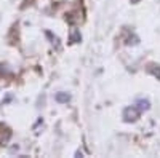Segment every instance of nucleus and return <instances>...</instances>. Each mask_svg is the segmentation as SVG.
Instances as JSON below:
<instances>
[{
	"label": "nucleus",
	"instance_id": "1",
	"mask_svg": "<svg viewBox=\"0 0 160 158\" xmlns=\"http://www.w3.org/2000/svg\"><path fill=\"white\" fill-rule=\"evenodd\" d=\"M141 117V110L138 109V105H128V107H125L123 110V120L127 123H135L138 122V118Z\"/></svg>",
	"mask_w": 160,
	"mask_h": 158
},
{
	"label": "nucleus",
	"instance_id": "2",
	"mask_svg": "<svg viewBox=\"0 0 160 158\" xmlns=\"http://www.w3.org/2000/svg\"><path fill=\"white\" fill-rule=\"evenodd\" d=\"M55 99H56L58 102H68V101L71 99V96H69L68 93H62V91H61V93H58V94L55 96Z\"/></svg>",
	"mask_w": 160,
	"mask_h": 158
},
{
	"label": "nucleus",
	"instance_id": "3",
	"mask_svg": "<svg viewBox=\"0 0 160 158\" xmlns=\"http://www.w3.org/2000/svg\"><path fill=\"white\" fill-rule=\"evenodd\" d=\"M139 2V0H131V3H138Z\"/></svg>",
	"mask_w": 160,
	"mask_h": 158
}]
</instances>
